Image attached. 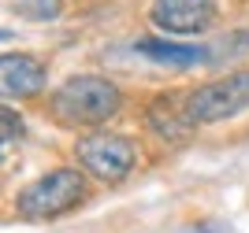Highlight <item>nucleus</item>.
I'll return each mask as SVG.
<instances>
[{
    "instance_id": "obj_8",
    "label": "nucleus",
    "mask_w": 249,
    "mask_h": 233,
    "mask_svg": "<svg viewBox=\"0 0 249 233\" xmlns=\"http://www.w3.org/2000/svg\"><path fill=\"white\" fill-rule=\"evenodd\" d=\"M175 108V100L171 96H160V100H153V108H149V122H153L156 133H164V137H171V141H178L182 133L194 130V122H190V115H175L171 111Z\"/></svg>"
},
{
    "instance_id": "obj_2",
    "label": "nucleus",
    "mask_w": 249,
    "mask_h": 233,
    "mask_svg": "<svg viewBox=\"0 0 249 233\" xmlns=\"http://www.w3.org/2000/svg\"><path fill=\"white\" fill-rule=\"evenodd\" d=\"M249 108V71H234L219 81H208L186 96V115L194 126L205 122H223Z\"/></svg>"
},
{
    "instance_id": "obj_1",
    "label": "nucleus",
    "mask_w": 249,
    "mask_h": 233,
    "mask_svg": "<svg viewBox=\"0 0 249 233\" xmlns=\"http://www.w3.org/2000/svg\"><path fill=\"white\" fill-rule=\"evenodd\" d=\"M119 89L101 74H78L52 93V115L63 126H104L119 111Z\"/></svg>"
},
{
    "instance_id": "obj_9",
    "label": "nucleus",
    "mask_w": 249,
    "mask_h": 233,
    "mask_svg": "<svg viewBox=\"0 0 249 233\" xmlns=\"http://www.w3.org/2000/svg\"><path fill=\"white\" fill-rule=\"evenodd\" d=\"M11 11L22 15V19H30V22H45L63 11V0H11Z\"/></svg>"
},
{
    "instance_id": "obj_4",
    "label": "nucleus",
    "mask_w": 249,
    "mask_h": 233,
    "mask_svg": "<svg viewBox=\"0 0 249 233\" xmlns=\"http://www.w3.org/2000/svg\"><path fill=\"white\" fill-rule=\"evenodd\" d=\"M78 159H82V167L93 178H101V182H119V178H126L130 174V167H134L138 159V144L130 141V137H123V133H89V137H82L78 141Z\"/></svg>"
},
{
    "instance_id": "obj_5",
    "label": "nucleus",
    "mask_w": 249,
    "mask_h": 233,
    "mask_svg": "<svg viewBox=\"0 0 249 233\" xmlns=\"http://www.w3.org/2000/svg\"><path fill=\"white\" fill-rule=\"evenodd\" d=\"M153 26L164 33H201L216 22V4L212 0H156L153 4Z\"/></svg>"
},
{
    "instance_id": "obj_10",
    "label": "nucleus",
    "mask_w": 249,
    "mask_h": 233,
    "mask_svg": "<svg viewBox=\"0 0 249 233\" xmlns=\"http://www.w3.org/2000/svg\"><path fill=\"white\" fill-rule=\"evenodd\" d=\"M19 133H22V115L11 111V108H0V144L19 137Z\"/></svg>"
},
{
    "instance_id": "obj_3",
    "label": "nucleus",
    "mask_w": 249,
    "mask_h": 233,
    "mask_svg": "<svg viewBox=\"0 0 249 233\" xmlns=\"http://www.w3.org/2000/svg\"><path fill=\"white\" fill-rule=\"evenodd\" d=\"M82 196H86V178L78 171H52L19 193V211L26 218H56V215L71 211Z\"/></svg>"
},
{
    "instance_id": "obj_7",
    "label": "nucleus",
    "mask_w": 249,
    "mask_h": 233,
    "mask_svg": "<svg viewBox=\"0 0 249 233\" xmlns=\"http://www.w3.org/2000/svg\"><path fill=\"white\" fill-rule=\"evenodd\" d=\"M134 48L142 56H149L153 63H164V67H197V63H205V48H197V45H171V41H160V37H145Z\"/></svg>"
},
{
    "instance_id": "obj_6",
    "label": "nucleus",
    "mask_w": 249,
    "mask_h": 233,
    "mask_svg": "<svg viewBox=\"0 0 249 233\" xmlns=\"http://www.w3.org/2000/svg\"><path fill=\"white\" fill-rule=\"evenodd\" d=\"M45 89V67L34 56H0V96H37Z\"/></svg>"
},
{
    "instance_id": "obj_11",
    "label": "nucleus",
    "mask_w": 249,
    "mask_h": 233,
    "mask_svg": "<svg viewBox=\"0 0 249 233\" xmlns=\"http://www.w3.org/2000/svg\"><path fill=\"white\" fill-rule=\"evenodd\" d=\"M8 37H11V33H8V30H0V41H8Z\"/></svg>"
},
{
    "instance_id": "obj_12",
    "label": "nucleus",
    "mask_w": 249,
    "mask_h": 233,
    "mask_svg": "<svg viewBox=\"0 0 249 233\" xmlns=\"http://www.w3.org/2000/svg\"><path fill=\"white\" fill-rule=\"evenodd\" d=\"M0 155H4V152H0Z\"/></svg>"
}]
</instances>
